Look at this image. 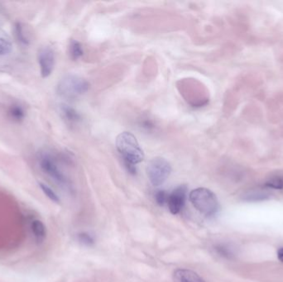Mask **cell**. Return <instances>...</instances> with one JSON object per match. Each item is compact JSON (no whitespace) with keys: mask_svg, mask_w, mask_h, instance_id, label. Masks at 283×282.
<instances>
[{"mask_svg":"<svg viewBox=\"0 0 283 282\" xmlns=\"http://www.w3.org/2000/svg\"><path fill=\"white\" fill-rule=\"evenodd\" d=\"M116 148L124 163L136 166L144 159V153L135 136L130 132H121L116 138Z\"/></svg>","mask_w":283,"mask_h":282,"instance_id":"cell-1","label":"cell"},{"mask_svg":"<svg viewBox=\"0 0 283 282\" xmlns=\"http://www.w3.org/2000/svg\"><path fill=\"white\" fill-rule=\"evenodd\" d=\"M190 200L199 212L206 216H212L220 209L216 194L207 188H197L190 193Z\"/></svg>","mask_w":283,"mask_h":282,"instance_id":"cell-2","label":"cell"},{"mask_svg":"<svg viewBox=\"0 0 283 282\" xmlns=\"http://www.w3.org/2000/svg\"><path fill=\"white\" fill-rule=\"evenodd\" d=\"M89 83L79 75H66L60 79L57 86V92L66 100H75L87 92Z\"/></svg>","mask_w":283,"mask_h":282,"instance_id":"cell-3","label":"cell"},{"mask_svg":"<svg viewBox=\"0 0 283 282\" xmlns=\"http://www.w3.org/2000/svg\"><path fill=\"white\" fill-rule=\"evenodd\" d=\"M38 163L43 172L55 180L56 182L61 186H66L68 185L67 178L65 177V175L60 170L57 160L52 153L47 151L39 153Z\"/></svg>","mask_w":283,"mask_h":282,"instance_id":"cell-4","label":"cell"},{"mask_svg":"<svg viewBox=\"0 0 283 282\" xmlns=\"http://www.w3.org/2000/svg\"><path fill=\"white\" fill-rule=\"evenodd\" d=\"M170 172L171 167L165 158H153L147 167L148 179L154 186L163 185L168 180Z\"/></svg>","mask_w":283,"mask_h":282,"instance_id":"cell-5","label":"cell"},{"mask_svg":"<svg viewBox=\"0 0 283 282\" xmlns=\"http://www.w3.org/2000/svg\"><path fill=\"white\" fill-rule=\"evenodd\" d=\"M38 60L42 77L50 76L55 66V54L53 49L49 47L41 48L38 51Z\"/></svg>","mask_w":283,"mask_h":282,"instance_id":"cell-6","label":"cell"},{"mask_svg":"<svg viewBox=\"0 0 283 282\" xmlns=\"http://www.w3.org/2000/svg\"><path fill=\"white\" fill-rule=\"evenodd\" d=\"M186 196L187 187L185 185H179L172 192L169 194L168 205L172 215H177L182 210L186 200Z\"/></svg>","mask_w":283,"mask_h":282,"instance_id":"cell-7","label":"cell"},{"mask_svg":"<svg viewBox=\"0 0 283 282\" xmlns=\"http://www.w3.org/2000/svg\"><path fill=\"white\" fill-rule=\"evenodd\" d=\"M173 281L174 282H206L196 272L182 268L176 269L173 272Z\"/></svg>","mask_w":283,"mask_h":282,"instance_id":"cell-8","label":"cell"},{"mask_svg":"<svg viewBox=\"0 0 283 282\" xmlns=\"http://www.w3.org/2000/svg\"><path fill=\"white\" fill-rule=\"evenodd\" d=\"M59 112L62 119L65 121L67 124L75 125L77 124L80 122L81 117L79 113L67 105H61L59 108Z\"/></svg>","mask_w":283,"mask_h":282,"instance_id":"cell-9","label":"cell"},{"mask_svg":"<svg viewBox=\"0 0 283 282\" xmlns=\"http://www.w3.org/2000/svg\"><path fill=\"white\" fill-rule=\"evenodd\" d=\"M8 117L14 122H23L26 117L25 109L20 104H13L8 107L7 111Z\"/></svg>","mask_w":283,"mask_h":282,"instance_id":"cell-10","label":"cell"},{"mask_svg":"<svg viewBox=\"0 0 283 282\" xmlns=\"http://www.w3.org/2000/svg\"><path fill=\"white\" fill-rule=\"evenodd\" d=\"M270 194L267 190H263L262 189H253V190H248L244 193L243 195V200L249 202H257V201H263V200H268L270 197Z\"/></svg>","mask_w":283,"mask_h":282,"instance_id":"cell-11","label":"cell"},{"mask_svg":"<svg viewBox=\"0 0 283 282\" xmlns=\"http://www.w3.org/2000/svg\"><path fill=\"white\" fill-rule=\"evenodd\" d=\"M32 232L38 243L43 242L47 237V228L42 221L38 220H33L31 225Z\"/></svg>","mask_w":283,"mask_h":282,"instance_id":"cell-12","label":"cell"},{"mask_svg":"<svg viewBox=\"0 0 283 282\" xmlns=\"http://www.w3.org/2000/svg\"><path fill=\"white\" fill-rule=\"evenodd\" d=\"M14 35L18 43H20L23 45H28L29 43V38H28V33L25 31L24 25L23 23H16L14 25Z\"/></svg>","mask_w":283,"mask_h":282,"instance_id":"cell-13","label":"cell"},{"mask_svg":"<svg viewBox=\"0 0 283 282\" xmlns=\"http://www.w3.org/2000/svg\"><path fill=\"white\" fill-rule=\"evenodd\" d=\"M82 46L79 42L75 40L70 41V45H69V53H70V57L73 60H77L80 56L83 55Z\"/></svg>","mask_w":283,"mask_h":282,"instance_id":"cell-14","label":"cell"},{"mask_svg":"<svg viewBox=\"0 0 283 282\" xmlns=\"http://www.w3.org/2000/svg\"><path fill=\"white\" fill-rule=\"evenodd\" d=\"M265 188L273 189V190H283V177L281 175H274L269 178L265 184Z\"/></svg>","mask_w":283,"mask_h":282,"instance_id":"cell-15","label":"cell"},{"mask_svg":"<svg viewBox=\"0 0 283 282\" xmlns=\"http://www.w3.org/2000/svg\"><path fill=\"white\" fill-rule=\"evenodd\" d=\"M215 249L220 256L225 257L226 259H232L234 256L233 251L230 249V247H227L226 245H217L215 247Z\"/></svg>","mask_w":283,"mask_h":282,"instance_id":"cell-16","label":"cell"},{"mask_svg":"<svg viewBox=\"0 0 283 282\" xmlns=\"http://www.w3.org/2000/svg\"><path fill=\"white\" fill-rule=\"evenodd\" d=\"M39 185H40L41 190H43V193H44L52 201L55 203L60 202V199L58 197V195H57L49 186L45 185V184H43V183H40Z\"/></svg>","mask_w":283,"mask_h":282,"instance_id":"cell-17","label":"cell"},{"mask_svg":"<svg viewBox=\"0 0 283 282\" xmlns=\"http://www.w3.org/2000/svg\"><path fill=\"white\" fill-rule=\"evenodd\" d=\"M12 50V44L10 41L0 37V56L6 55Z\"/></svg>","mask_w":283,"mask_h":282,"instance_id":"cell-18","label":"cell"},{"mask_svg":"<svg viewBox=\"0 0 283 282\" xmlns=\"http://www.w3.org/2000/svg\"><path fill=\"white\" fill-rule=\"evenodd\" d=\"M168 198H169V194L166 190H158V192L156 193V201L161 206L168 204Z\"/></svg>","mask_w":283,"mask_h":282,"instance_id":"cell-19","label":"cell"},{"mask_svg":"<svg viewBox=\"0 0 283 282\" xmlns=\"http://www.w3.org/2000/svg\"><path fill=\"white\" fill-rule=\"evenodd\" d=\"M78 240L80 241V242H82L83 244L87 245V246H91V245L95 243V239L94 237L88 233V232H80L77 236Z\"/></svg>","mask_w":283,"mask_h":282,"instance_id":"cell-20","label":"cell"},{"mask_svg":"<svg viewBox=\"0 0 283 282\" xmlns=\"http://www.w3.org/2000/svg\"><path fill=\"white\" fill-rule=\"evenodd\" d=\"M142 127H144L147 130H152L154 128V124L151 120L146 119L142 122Z\"/></svg>","mask_w":283,"mask_h":282,"instance_id":"cell-21","label":"cell"},{"mask_svg":"<svg viewBox=\"0 0 283 282\" xmlns=\"http://www.w3.org/2000/svg\"><path fill=\"white\" fill-rule=\"evenodd\" d=\"M6 20H7L6 13L3 8H0V28L5 23Z\"/></svg>","mask_w":283,"mask_h":282,"instance_id":"cell-22","label":"cell"},{"mask_svg":"<svg viewBox=\"0 0 283 282\" xmlns=\"http://www.w3.org/2000/svg\"><path fill=\"white\" fill-rule=\"evenodd\" d=\"M278 259L283 263V247H281L278 251Z\"/></svg>","mask_w":283,"mask_h":282,"instance_id":"cell-23","label":"cell"}]
</instances>
